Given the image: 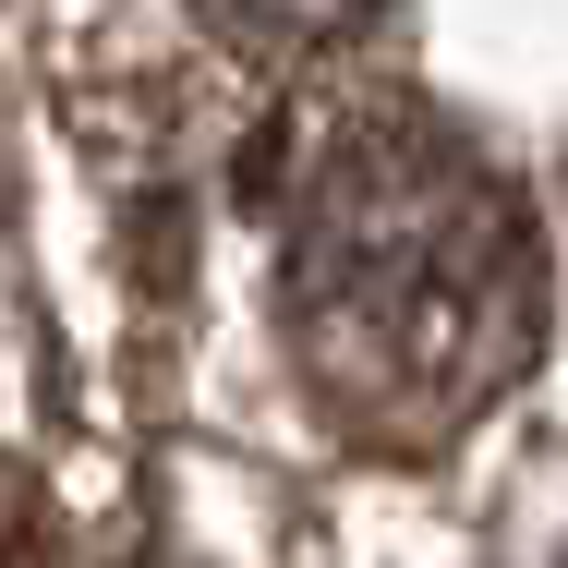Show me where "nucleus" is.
<instances>
[{
	"instance_id": "obj_1",
	"label": "nucleus",
	"mask_w": 568,
	"mask_h": 568,
	"mask_svg": "<svg viewBox=\"0 0 568 568\" xmlns=\"http://www.w3.org/2000/svg\"><path fill=\"white\" fill-rule=\"evenodd\" d=\"M266 303L291 387L339 448H459L557 339L532 194L412 85H327L278 145Z\"/></svg>"
},
{
	"instance_id": "obj_2",
	"label": "nucleus",
	"mask_w": 568,
	"mask_h": 568,
	"mask_svg": "<svg viewBox=\"0 0 568 568\" xmlns=\"http://www.w3.org/2000/svg\"><path fill=\"white\" fill-rule=\"evenodd\" d=\"M230 61H266V73H315V61H351L399 0H182Z\"/></svg>"
}]
</instances>
